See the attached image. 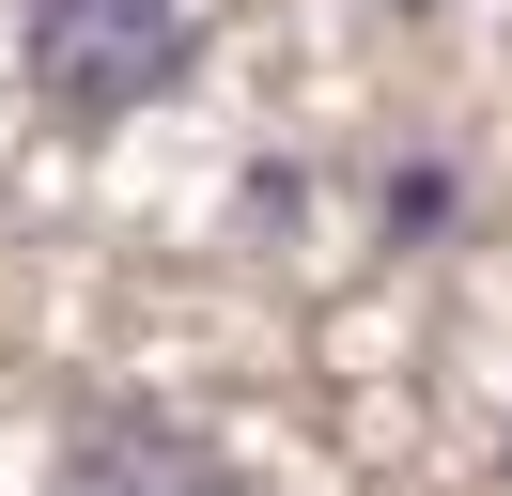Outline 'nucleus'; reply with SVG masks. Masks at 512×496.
<instances>
[{
	"mask_svg": "<svg viewBox=\"0 0 512 496\" xmlns=\"http://www.w3.org/2000/svg\"><path fill=\"white\" fill-rule=\"evenodd\" d=\"M16 62L63 124H140L187 93L202 0H16Z\"/></svg>",
	"mask_w": 512,
	"mask_h": 496,
	"instance_id": "obj_1",
	"label": "nucleus"
},
{
	"mask_svg": "<svg viewBox=\"0 0 512 496\" xmlns=\"http://www.w3.org/2000/svg\"><path fill=\"white\" fill-rule=\"evenodd\" d=\"M63 496H233V465L187 419H156V403H94L63 434Z\"/></svg>",
	"mask_w": 512,
	"mask_h": 496,
	"instance_id": "obj_2",
	"label": "nucleus"
}]
</instances>
